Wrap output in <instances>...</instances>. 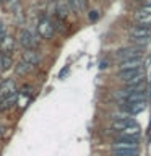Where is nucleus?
<instances>
[{
    "label": "nucleus",
    "mask_w": 151,
    "mask_h": 156,
    "mask_svg": "<svg viewBox=\"0 0 151 156\" xmlns=\"http://www.w3.org/2000/svg\"><path fill=\"white\" fill-rule=\"evenodd\" d=\"M119 78L125 83L127 86L128 85H136V83H141L145 78V70L143 68H132V70H122L119 72Z\"/></svg>",
    "instance_id": "nucleus-1"
},
{
    "label": "nucleus",
    "mask_w": 151,
    "mask_h": 156,
    "mask_svg": "<svg viewBox=\"0 0 151 156\" xmlns=\"http://www.w3.org/2000/svg\"><path fill=\"white\" fill-rule=\"evenodd\" d=\"M18 42L21 44V46L24 49H33V47H36V44H37V39L33 36V33L29 31V29H19V33H18Z\"/></svg>",
    "instance_id": "nucleus-2"
},
{
    "label": "nucleus",
    "mask_w": 151,
    "mask_h": 156,
    "mask_svg": "<svg viewBox=\"0 0 151 156\" xmlns=\"http://www.w3.org/2000/svg\"><path fill=\"white\" fill-rule=\"evenodd\" d=\"M37 31H39V34H41L44 39H51L54 36V33H55V26H54V23L51 21V20L44 18V20L39 21Z\"/></svg>",
    "instance_id": "nucleus-3"
},
{
    "label": "nucleus",
    "mask_w": 151,
    "mask_h": 156,
    "mask_svg": "<svg viewBox=\"0 0 151 156\" xmlns=\"http://www.w3.org/2000/svg\"><path fill=\"white\" fill-rule=\"evenodd\" d=\"M136 20H138L140 26H145V28H151V5H145L143 8H140L136 12Z\"/></svg>",
    "instance_id": "nucleus-4"
},
{
    "label": "nucleus",
    "mask_w": 151,
    "mask_h": 156,
    "mask_svg": "<svg viewBox=\"0 0 151 156\" xmlns=\"http://www.w3.org/2000/svg\"><path fill=\"white\" fill-rule=\"evenodd\" d=\"M146 101H130V102H125L124 106V111L127 112L128 115H136L140 112H143L146 109Z\"/></svg>",
    "instance_id": "nucleus-5"
},
{
    "label": "nucleus",
    "mask_w": 151,
    "mask_h": 156,
    "mask_svg": "<svg viewBox=\"0 0 151 156\" xmlns=\"http://www.w3.org/2000/svg\"><path fill=\"white\" fill-rule=\"evenodd\" d=\"M141 55V47H125V49H120L117 52V58L120 60H128V58H138Z\"/></svg>",
    "instance_id": "nucleus-6"
},
{
    "label": "nucleus",
    "mask_w": 151,
    "mask_h": 156,
    "mask_svg": "<svg viewBox=\"0 0 151 156\" xmlns=\"http://www.w3.org/2000/svg\"><path fill=\"white\" fill-rule=\"evenodd\" d=\"M136 122L133 119H130V117H122V119H115L114 122H112V129L117 130V132H124L127 129H130L132 125H135Z\"/></svg>",
    "instance_id": "nucleus-7"
},
{
    "label": "nucleus",
    "mask_w": 151,
    "mask_h": 156,
    "mask_svg": "<svg viewBox=\"0 0 151 156\" xmlns=\"http://www.w3.org/2000/svg\"><path fill=\"white\" fill-rule=\"evenodd\" d=\"M132 39H141V41H148V37L151 36V28H145V26H135L130 31Z\"/></svg>",
    "instance_id": "nucleus-8"
},
{
    "label": "nucleus",
    "mask_w": 151,
    "mask_h": 156,
    "mask_svg": "<svg viewBox=\"0 0 151 156\" xmlns=\"http://www.w3.org/2000/svg\"><path fill=\"white\" fill-rule=\"evenodd\" d=\"M31 96H33V90H31V86H24L21 91H18V99H16V104H19L21 107L28 106V102L31 101Z\"/></svg>",
    "instance_id": "nucleus-9"
},
{
    "label": "nucleus",
    "mask_w": 151,
    "mask_h": 156,
    "mask_svg": "<svg viewBox=\"0 0 151 156\" xmlns=\"http://www.w3.org/2000/svg\"><path fill=\"white\" fill-rule=\"evenodd\" d=\"M141 67V58H128V60H122L120 62V72L122 70H132V68H140Z\"/></svg>",
    "instance_id": "nucleus-10"
},
{
    "label": "nucleus",
    "mask_w": 151,
    "mask_h": 156,
    "mask_svg": "<svg viewBox=\"0 0 151 156\" xmlns=\"http://www.w3.org/2000/svg\"><path fill=\"white\" fill-rule=\"evenodd\" d=\"M23 62H28L31 63V65H36L39 62V55L36 54V51H33V49H26V51L23 52Z\"/></svg>",
    "instance_id": "nucleus-11"
},
{
    "label": "nucleus",
    "mask_w": 151,
    "mask_h": 156,
    "mask_svg": "<svg viewBox=\"0 0 151 156\" xmlns=\"http://www.w3.org/2000/svg\"><path fill=\"white\" fill-rule=\"evenodd\" d=\"M68 12H70V5H68V2L65 0V2H58L57 7H55V13L58 15V18L60 20H65Z\"/></svg>",
    "instance_id": "nucleus-12"
},
{
    "label": "nucleus",
    "mask_w": 151,
    "mask_h": 156,
    "mask_svg": "<svg viewBox=\"0 0 151 156\" xmlns=\"http://www.w3.org/2000/svg\"><path fill=\"white\" fill-rule=\"evenodd\" d=\"M13 47H15V41L12 37H8V36H5L2 41H0V51H2L3 54H7L10 51H13Z\"/></svg>",
    "instance_id": "nucleus-13"
},
{
    "label": "nucleus",
    "mask_w": 151,
    "mask_h": 156,
    "mask_svg": "<svg viewBox=\"0 0 151 156\" xmlns=\"http://www.w3.org/2000/svg\"><path fill=\"white\" fill-rule=\"evenodd\" d=\"M12 65H13V62H12V58H10L8 54L0 52V72H5V70H8V68H12Z\"/></svg>",
    "instance_id": "nucleus-14"
},
{
    "label": "nucleus",
    "mask_w": 151,
    "mask_h": 156,
    "mask_svg": "<svg viewBox=\"0 0 151 156\" xmlns=\"http://www.w3.org/2000/svg\"><path fill=\"white\" fill-rule=\"evenodd\" d=\"M33 67H34V65H31V63H28V62H23V60H21L16 67H15V70H16L18 75H26V73H29V72L33 70Z\"/></svg>",
    "instance_id": "nucleus-15"
},
{
    "label": "nucleus",
    "mask_w": 151,
    "mask_h": 156,
    "mask_svg": "<svg viewBox=\"0 0 151 156\" xmlns=\"http://www.w3.org/2000/svg\"><path fill=\"white\" fill-rule=\"evenodd\" d=\"M112 156H138V148H132V150H112Z\"/></svg>",
    "instance_id": "nucleus-16"
},
{
    "label": "nucleus",
    "mask_w": 151,
    "mask_h": 156,
    "mask_svg": "<svg viewBox=\"0 0 151 156\" xmlns=\"http://www.w3.org/2000/svg\"><path fill=\"white\" fill-rule=\"evenodd\" d=\"M97 18H99V12H96V10H93V12H90V15H88V20H90V21H97Z\"/></svg>",
    "instance_id": "nucleus-17"
},
{
    "label": "nucleus",
    "mask_w": 151,
    "mask_h": 156,
    "mask_svg": "<svg viewBox=\"0 0 151 156\" xmlns=\"http://www.w3.org/2000/svg\"><path fill=\"white\" fill-rule=\"evenodd\" d=\"M99 68H107V62L104 60V62H101V65H99Z\"/></svg>",
    "instance_id": "nucleus-18"
},
{
    "label": "nucleus",
    "mask_w": 151,
    "mask_h": 156,
    "mask_svg": "<svg viewBox=\"0 0 151 156\" xmlns=\"http://www.w3.org/2000/svg\"><path fill=\"white\" fill-rule=\"evenodd\" d=\"M2 2H10V0H2Z\"/></svg>",
    "instance_id": "nucleus-19"
},
{
    "label": "nucleus",
    "mask_w": 151,
    "mask_h": 156,
    "mask_svg": "<svg viewBox=\"0 0 151 156\" xmlns=\"http://www.w3.org/2000/svg\"><path fill=\"white\" fill-rule=\"evenodd\" d=\"M141 2H143V0H141Z\"/></svg>",
    "instance_id": "nucleus-20"
}]
</instances>
